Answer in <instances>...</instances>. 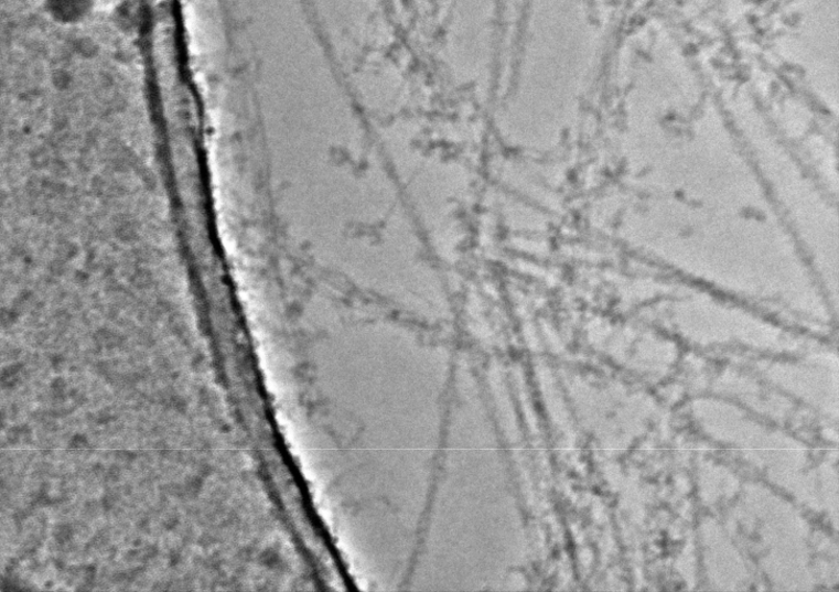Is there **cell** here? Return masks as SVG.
Wrapping results in <instances>:
<instances>
[{
	"mask_svg": "<svg viewBox=\"0 0 839 592\" xmlns=\"http://www.w3.org/2000/svg\"><path fill=\"white\" fill-rule=\"evenodd\" d=\"M47 10L65 22L78 21L89 11L90 0H46Z\"/></svg>",
	"mask_w": 839,
	"mask_h": 592,
	"instance_id": "cell-1",
	"label": "cell"
}]
</instances>
